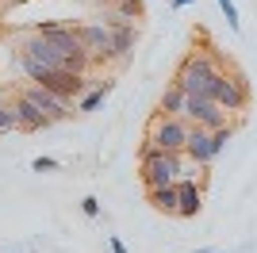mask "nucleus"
Listing matches in <instances>:
<instances>
[{
	"mask_svg": "<svg viewBox=\"0 0 257 253\" xmlns=\"http://www.w3.org/2000/svg\"><path fill=\"white\" fill-rule=\"evenodd\" d=\"M184 100H188V96H184L181 88H177V84H169V88L161 92L158 111H154V115H184Z\"/></svg>",
	"mask_w": 257,
	"mask_h": 253,
	"instance_id": "f3484780",
	"label": "nucleus"
},
{
	"mask_svg": "<svg viewBox=\"0 0 257 253\" xmlns=\"http://www.w3.org/2000/svg\"><path fill=\"white\" fill-rule=\"evenodd\" d=\"M188 4H196V0H173V8H188Z\"/></svg>",
	"mask_w": 257,
	"mask_h": 253,
	"instance_id": "b1692460",
	"label": "nucleus"
},
{
	"mask_svg": "<svg viewBox=\"0 0 257 253\" xmlns=\"http://www.w3.org/2000/svg\"><path fill=\"white\" fill-rule=\"evenodd\" d=\"M20 62H23V73L31 77V81H43V77L65 69V54H58L43 35H31L20 50Z\"/></svg>",
	"mask_w": 257,
	"mask_h": 253,
	"instance_id": "7ed1b4c3",
	"label": "nucleus"
},
{
	"mask_svg": "<svg viewBox=\"0 0 257 253\" xmlns=\"http://www.w3.org/2000/svg\"><path fill=\"white\" fill-rule=\"evenodd\" d=\"M188 119L184 115H154L146 126V142H154L158 150H169V154H184V142H188Z\"/></svg>",
	"mask_w": 257,
	"mask_h": 253,
	"instance_id": "39448f33",
	"label": "nucleus"
},
{
	"mask_svg": "<svg viewBox=\"0 0 257 253\" xmlns=\"http://www.w3.org/2000/svg\"><path fill=\"white\" fill-rule=\"evenodd\" d=\"M223 65H219V58H215L211 50H196L188 54L181 62V69H177V88H181L184 96H207V88H211V77L219 73Z\"/></svg>",
	"mask_w": 257,
	"mask_h": 253,
	"instance_id": "f03ea898",
	"label": "nucleus"
},
{
	"mask_svg": "<svg viewBox=\"0 0 257 253\" xmlns=\"http://www.w3.org/2000/svg\"><path fill=\"white\" fill-rule=\"evenodd\" d=\"M77 39H81V46H85L88 54H92V62H111L107 58V50H111V27L107 23H85V27H73Z\"/></svg>",
	"mask_w": 257,
	"mask_h": 253,
	"instance_id": "1a4fd4ad",
	"label": "nucleus"
},
{
	"mask_svg": "<svg viewBox=\"0 0 257 253\" xmlns=\"http://www.w3.org/2000/svg\"><path fill=\"white\" fill-rule=\"evenodd\" d=\"M184 158L192 161V165H200V169H207L215 158H219V154H215V142H211V131H207V126H200V123H192V126H188Z\"/></svg>",
	"mask_w": 257,
	"mask_h": 253,
	"instance_id": "6e6552de",
	"label": "nucleus"
},
{
	"mask_svg": "<svg viewBox=\"0 0 257 253\" xmlns=\"http://www.w3.org/2000/svg\"><path fill=\"white\" fill-rule=\"evenodd\" d=\"M35 35H43L54 50L65 54V58H92V54L81 46V39H77L73 27H62V23H39V27H35ZM92 65H96V62H92Z\"/></svg>",
	"mask_w": 257,
	"mask_h": 253,
	"instance_id": "423d86ee",
	"label": "nucleus"
},
{
	"mask_svg": "<svg viewBox=\"0 0 257 253\" xmlns=\"http://www.w3.org/2000/svg\"><path fill=\"white\" fill-rule=\"evenodd\" d=\"M107 245H111V253H127V245L119 242V238H107Z\"/></svg>",
	"mask_w": 257,
	"mask_h": 253,
	"instance_id": "5701e85b",
	"label": "nucleus"
},
{
	"mask_svg": "<svg viewBox=\"0 0 257 253\" xmlns=\"http://www.w3.org/2000/svg\"><path fill=\"white\" fill-rule=\"evenodd\" d=\"M219 8H223V16H226V27H230V31H242V20H238L234 0H219Z\"/></svg>",
	"mask_w": 257,
	"mask_h": 253,
	"instance_id": "aec40b11",
	"label": "nucleus"
},
{
	"mask_svg": "<svg viewBox=\"0 0 257 253\" xmlns=\"http://www.w3.org/2000/svg\"><path fill=\"white\" fill-rule=\"evenodd\" d=\"M107 92H111V81H100V84H96V88H92L88 96H81V104H77V111H96V107H100V104L107 100Z\"/></svg>",
	"mask_w": 257,
	"mask_h": 253,
	"instance_id": "a211bd4d",
	"label": "nucleus"
},
{
	"mask_svg": "<svg viewBox=\"0 0 257 253\" xmlns=\"http://www.w3.org/2000/svg\"><path fill=\"white\" fill-rule=\"evenodd\" d=\"M192 253H219V249H192Z\"/></svg>",
	"mask_w": 257,
	"mask_h": 253,
	"instance_id": "393cba45",
	"label": "nucleus"
},
{
	"mask_svg": "<svg viewBox=\"0 0 257 253\" xmlns=\"http://www.w3.org/2000/svg\"><path fill=\"white\" fill-rule=\"evenodd\" d=\"M177 188H181L177 219H196L200 207H204V188H200V180H196V177H181V180H177Z\"/></svg>",
	"mask_w": 257,
	"mask_h": 253,
	"instance_id": "f8f14e48",
	"label": "nucleus"
},
{
	"mask_svg": "<svg viewBox=\"0 0 257 253\" xmlns=\"http://www.w3.org/2000/svg\"><path fill=\"white\" fill-rule=\"evenodd\" d=\"M146 200L154 211H165V215H177V203H181V188L177 180L173 184H158V188H146Z\"/></svg>",
	"mask_w": 257,
	"mask_h": 253,
	"instance_id": "2eb2a0df",
	"label": "nucleus"
},
{
	"mask_svg": "<svg viewBox=\"0 0 257 253\" xmlns=\"http://www.w3.org/2000/svg\"><path fill=\"white\" fill-rule=\"evenodd\" d=\"M111 27V50H107V58L115 62V58H127L131 50H135V42H139V27L135 23H107Z\"/></svg>",
	"mask_w": 257,
	"mask_h": 253,
	"instance_id": "4468645a",
	"label": "nucleus"
},
{
	"mask_svg": "<svg viewBox=\"0 0 257 253\" xmlns=\"http://www.w3.org/2000/svg\"><path fill=\"white\" fill-rule=\"evenodd\" d=\"M207 96H211L219 107H226V111L234 115V111H242V107L249 104V81H246L242 73L219 69V73L211 77V88H207Z\"/></svg>",
	"mask_w": 257,
	"mask_h": 253,
	"instance_id": "20e7f679",
	"label": "nucleus"
},
{
	"mask_svg": "<svg viewBox=\"0 0 257 253\" xmlns=\"http://www.w3.org/2000/svg\"><path fill=\"white\" fill-rule=\"evenodd\" d=\"M39 84H46L50 92H58V96L69 100V96H81V92H85L88 84H92V77H88V73H73V69H58V73L43 77Z\"/></svg>",
	"mask_w": 257,
	"mask_h": 253,
	"instance_id": "9b49d317",
	"label": "nucleus"
},
{
	"mask_svg": "<svg viewBox=\"0 0 257 253\" xmlns=\"http://www.w3.org/2000/svg\"><path fill=\"white\" fill-rule=\"evenodd\" d=\"M12 131H20L16 104H4V100H0V135H12Z\"/></svg>",
	"mask_w": 257,
	"mask_h": 253,
	"instance_id": "6ab92c4d",
	"label": "nucleus"
},
{
	"mask_svg": "<svg viewBox=\"0 0 257 253\" xmlns=\"http://www.w3.org/2000/svg\"><path fill=\"white\" fill-rule=\"evenodd\" d=\"M142 188H158V184H173V180L184 177V165L188 158L184 154H169V150H158L154 142H142Z\"/></svg>",
	"mask_w": 257,
	"mask_h": 253,
	"instance_id": "f257e3e1",
	"label": "nucleus"
},
{
	"mask_svg": "<svg viewBox=\"0 0 257 253\" xmlns=\"http://www.w3.org/2000/svg\"><path fill=\"white\" fill-rule=\"evenodd\" d=\"M111 4H119V0H111Z\"/></svg>",
	"mask_w": 257,
	"mask_h": 253,
	"instance_id": "a878e982",
	"label": "nucleus"
},
{
	"mask_svg": "<svg viewBox=\"0 0 257 253\" xmlns=\"http://www.w3.org/2000/svg\"><path fill=\"white\" fill-rule=\"evenodd\" d=\"M142 16H146V0H119L107 23H139Z\"/></svg>",
	"mask_w": 257,
	"mask_h": 253,
	"instance_id": "dca6fc26",
	"label": "nucleus"
},
{
	"mask_svg": "<svg viewBox=\"0 0 257 253\" xmlns=\"http://www.w3.org/2000/svg\"><path fill=\"white\" fill-rule=\"evenodd\" d=\"M31 169H35V173H54V169H58V161H54V158H35Z\"/></svg>",
	"mask_w": 257,
	"mask_h": 253,
	"instance_id": "4be33fe9",
	"label": "nucleus"
},
{
	"mask_svg": "<svg viewBox=\"0 0 257 253\" xmlns=\"http://www.w3.org/2000/svg\"><path fill=\"white\" fill-rule=\"evenodd\" d=\"M226 107H219L211 100V96H188L184 100V119L188 123H200V126H207V131H219V126H226Z\"/></svg>",
	"mask_w": 257,
	"mask_h": 253,
	"instance_id": "0eeeda50",
	"label": "nucleus"
},
{
	"mask_svg": "<svg viewBox=\"0 0 257 253\" xmlns=\"http://www.w3.org/2000/svg\"><path fill=\"white\" fill-rule=\"evenodd\" d=\"M23 96H31L35 104H39V107L46 111V119H50V123H62V119H69V115H73L69 100H65V96H58V92H50V88H46V84H39V81H35V84H31V88H27Z\"/></svg>",
	"mask_w": 257,
	"mask_h": 253,
	"instance_id": "9d476101",
	"label": "nucleus"
},
{
	"mask_svg": "<svg viewBox=\"0 0 257 253\" xmlns=\"http://www.w3.org/2000/svg\"><path fill=\"white\" fill-rule=\"evenodd\" d=\"M12 104H16V115H20V131H46V126H50V119H46V111L39 104H35L31 96H16V100H12Z\"/></svg>",
	"mask_w": 257,
	"mask_h": 253,
	"instance_id": "ddd939ff",
	"label": "nucleus"
},
{
	"mask_svg": "<svg viewBox=\"0 0 257 253\" xmlns=\"http://www.w3.org/2000/svg\"><path fill=\"white\" fill-rule=\"evenodd\" d=\"M81 211H85L88 219H96V215H100V200H96V196H85V200H81Z\"/></svg>",
	"mask_w": 257,
	"mask_h": 253,
	"instance_id": "412c9836",
	"label": "nucleus"
}]
</instances>
